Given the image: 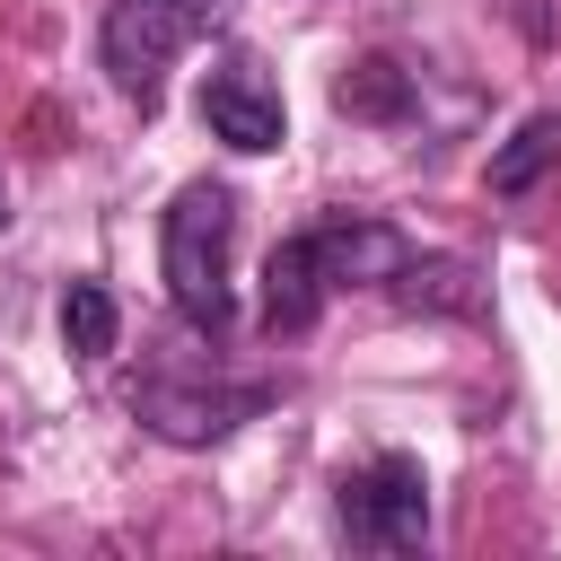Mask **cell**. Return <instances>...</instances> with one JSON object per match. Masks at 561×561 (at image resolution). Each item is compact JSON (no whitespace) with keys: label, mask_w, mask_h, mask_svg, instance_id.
Instances as JSON below:
<instances>
[{"label":"cell","mask_w":561,"mask_h":561,"mask_svg":"<svg viewBox=\"0 0 561 561\" xmlns=\"http://www.w3.org/2000/svg\"><path fill=\"white\" fill-rule=\"evenodd\" d=\"M0 228H9V193H0Z\"/></svg>","instance_id":"7c38bea8"},{"label":"cell","mask_w":561,"mask_h":561,"mask_svg":"<svg viewBox=\"0 0 561 561\" xmlns=\"http://www.w3.org/2000/svg\"><path fill=\"white\" fill-rule=\"evenodd\" d=\"M386 289H394L403 307H430V316H473V307H482V272L456 263V254H421V245H412V263H403Z\"/></svg>","instance_id":"ba28073f"},{"label":"cell","mask_w":561,"mask_h":561,"mask_svg":"<svg viewBox=\"0 0 561 561\" xmlns=\"http://www.w3.org/2000/svg\"><path fill=\"white\" fill-rule=\"evenodd\" d=\"M324 298H333V280H324V263H316V237H307V228L280 237L272 263H263V333H307V324L324 316Z\"/></svg>","instance_id":"52a82bcc"},{"label":"cell","mask_w":561,"mask_h":561,"mask_svg":"<svg viewBox=\"0 0 561 561\" xmlns=\"http://www.w3.org/2000/svg\"><path fill=\"white\" fill-rule=\"evenodd\" d=\"M272 403V386H237V377H175V368H158V377H140L131 386V412L167 438V447H210V438H228L237 421H254Z\"/></svg>","instance_id":"277c9868"},{"label":"cell","mask_w":561,"mask_h":561,"mask_svg":"<svg viewBox=\"0 0 561 561\" xmlns=\"http://www.w3.org/2000/svg\"><path fill=\"white\" fill-rule=\"evenodd\" d=\"M552 158H561V114H526V123H517V131L491 149V193H500V202L535 193Z\"/></svg>","instance_id":"9c48e42d"},{"label":"cell","mask_w":561,"mask_h":561,"mask_svg":"<svg viewBox=\"0 0 561 561\" xmlns=\"http://www.w3.org/2000/svg\"><path fill=\"white\" fill-rule=\"evenodd\" d=\"M202 123H210V140H228L237 158H263V149L289 140L280 88H272V70H263L254 53H219V61L202 70Z\"/></svg>","instance_id":"5b68a950"},{"label":"cell","mask_w":561,"mask_h":561,"mask_svg":"<svg viewBox=\"0 0 561 561\" xmlns=\"http://www.w3.org/2000/svg\"><path fill=\"white\" fill-rule=\"evenodd\" d=\"M333 526L359 552H421L430 543V473L421 456H368L333 482Z\"/></svg>","instance_id":"3957f363"},{"label":"cell","mask_w":561,"mask_h":561,"mask_svg":"<svg viewBox=\"0 0 561 561\" xmlns=\"http://www.w3.org/2000/svg\"><path fill=\"white\" fill-rule=\"evenodd\" d=\"M114 333H123L114 289H105V280H70V298H61V342H70L79 359H105V351H114Z\"/></svg>","instance_id":"30bf717a"},{"label":"cell","mask_w":561,"mask_h":561,"mask_svg":"<svg viewBox=\"0 0 561 561\" xmlns=\"http://www.w3.org/2000/svg\"><path fill=\"white\" fill-rule=\"evenodd\" d=\"M219 18V0H105V26H96V61H105V79L149 114L158 96H167V70H175V53L202 35Z\"/></svg>","instance_id":"7a4b0ae2"},{"label":"cell","mask_w":561,"mask_h":561,"mask_svg":"<svg viewBox=\"0 0 561 561\" xmlns=\"http://www.w3.org/2000/svg\"><path fill=\"white\" fill-rule=\"evenodd\" d=\"M228 237H237V202L228 184L193 175L175 184L167 219H158V272H167V298L193 333H228L237 316V289H228Z\"/></svg>","instance_id":"6da1fadb"},{"label":"cell","mask_w":561,"mask_h":561,"mask_svg":"<svg viewBox=\"0 0 561 561\" xmlns=\"http://www.w3.org/2000/svg\"><path fill=\"white\" fill-rule=\"evenodd\" d=\"M307 237H316V263H324L333 289H386V280L412 263V237L386 228V219H368V210H333V219H316Z\"/></svg>","instance_id":"8992f818"},{"label":"cell","mask_w":561,"mask_h":561,"mask_svg":"<svg viewBox=\"0 0 561 561\" xmlns=\"http://www.w3.org/2000/svg\"><path fill=\"white\" fill-rule=\"evenodd\" d=\"M333 96H342V114H359V123H386V114H403V105H412V79H403L386 53H368L359 70H342V88H333Z\"/></svg>","instance_id":"8fae6325"}]
</instances>
